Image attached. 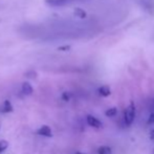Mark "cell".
<instances>
[{"instance_id": "5bb4252c", "label": "cell", "mask_w": 154, "mask_h": 154, "mask_svg": "<svg viewBox=\"0 0 154 154\" xmlns=\"http://www.w3.org/2000/svg\"><path fill=\"white\" fill-rule=\"evenodd\" d=\"M150 138L152 140H154V130H152V131L150 132Z\"/></svg>"}, {"instance_id": "7a4b0ae2", "label": "cell", "mask_w": 154, "mask_h": 154, "mask_svg": "<svg viewBox=\"0 0 154 154\" xmlns=\"http://www.w3.org/2000/svg\"><path fill=\"white\" fill-rule=\"evenodd\" d=\"M124 118H125V122L127 125H131L134 121V118H135V106H134V103L131 102L130 105L126 108L125 113H124Z\"/></svg>"}, {"instance_id": "ba28073f", "label": "cell", "mask_w": 154, "mask_h": 154, "mask_svg": "<svg viewBox=\"0 0 154 154\" xmlns=\"http://www.w3.org/2000/svg\"><path fill=\"white\" fill-rule=\"evenodd\" d=\"M99 93L102 95V97H108V95H110V93H111V91H110V87L109 86H101V87L99 88Z\"/></svg>"}, {"instance_id": "6da1fadb", "label": "cell", "mask_w": 154, "mask_h": 154, "mask_svg": "<svg viewBox=\"0 0 154 154\" xmlns=\"http://www.w3.org/2000/svg\"><path fill=\"white\" fill-rule=\"evenodd\" d=\"M84 26L85 25L71 21H51L41 24L24 25L21 29V32L27 38L51 41L83 36L85 31Z\"/></svg>"}, {"instance_id": "8fae6325", "label": "cell", "mask_w": 154, "mask_h": 154, "mask_svg": "<svg viewBox=\"0 0 154 154\" xmlns=\"http://www.w3.org/2000/svg\"><path fill=\"white\" fill-rule=\"evenodd\" d=\"M106 116H109V118H111V116H114L116 113H118V109H116V107H112V108H109L108 110H106Z\"/></svg>"}, {"instance_id": "7c38bea8", "label": "cell", "mask_w": 154, "mask_h": 154, "mask_svg": "<svg viewBox=\"0 0 154 154\" xmlns=\"http://www.w3.org/2000/svg\"><path fill=\"white\" fill-rule=\"evenodd\" d=\"M70 97H71V95H70V93L69 92H64L62 94V100L63 101H69V100H70Z\"/></svg>"}, {"instance_id": "9a60e30c", "label": "cell", "mask_w": 154, "mask_h": 154, "mask_svg": "<svg viewBox=\"0 0 154 154\" xmlns=\"http://www.w3.org/2000/svg\"><path fill=\"white\" fill-rule=\"evenodd\" d=\"M75 154H85V153H82V152H77Z\"/></svg>"}, {"instance_id": "5b68a950", "label": "cell", "mask_w": 154, "mask_h": 154, "mask_svg": "<svg viewBox=\"0 0 154 154\" xmlns=\"http://www.w3.org/2000/svg\"><path fill=\"white\" fill-rule=\"evenodd\" d=\"M87 123L89 126H91L93 128H101L102 127V123L100 120H97V118L92 116H87Z\"/></svg>"}, {"instance_id": "9c48e42d", "label": "cell", "mask_w": 154, "mask_h": 154, "mask_svg": "<svg viewBox=\"0 0 154 154\" xmlns=\"http://www.w3.org/2000/svg\"><path fill=\"white\" fill-rule=\"evenodd\" d=\"M97 154H111V149L108 146H102L97 149Z\"/></svg>"}, {"instance_id": "8992f818", "label": "cell", "mask_w": 154, "mask_h": 154, "mask_svg": "<svg viewBox=\"0 0 154 154\" xmlns=\"http://www.w3.org/2000/svg\"><path fill=\"white\" fill-rule=\"evenodd\" d=\"M13 110H14V108H13V106H12V103L6 100V101H4L0 111H1L2 113H11V112H13Z\"/></svg>"}, {"instance_id": "30bf717a", "label": "cell", "mask_w": 154, "mask_h": 154, "mask_svg": "<svg viewBox=\"0 0 154 154\" xmlns=\"http://www.w3.org/2000/svg\"><path fill=\"white\" fill-rule=\"evenodd\" d=\"M8 142L5 140H0V154H1L2 152H4V151L8 149Z\"/></svg>"}, {"instance_id": "3957f363", "label": "cell", "mask_w": 154, "mask_h": 154, "mask_svg": "<svg viewBox=\"0 0 154 154\" xmlns=\"http://www.w3.org/2000/svg\"><path fill=\"white\" fill-rule=\"evenodd\" d=\"M80 1H84V0H46V3L53 8H61V6H66Z\"/></svg>"}, {"instance_id": "4fadbf2b", "label": "cell", "mask_w": 154, "mask_h": 154, "mask_svg": "<svg viewBox=\"0 0 154 154\" xmlns=\"http://www.w3.org/2000/svg\"><path fill=\"white\" fill-rule=\"evenodd\" d=\"M148 122L150 124H154V113H151L150 116H149V120Z\"/></svg>"}, {"instance_id": "277c9868", "label": "cell", "mask_w": 154, "mask_h": 154, "mask_svg": "<svg viewBox=\"0 0 154 154\" xmlns=\"http://www.w3.org/2000/svg\"><path fill=\"white\" fill-rule=\"evenodd\" d=\"M37 133L39 135H42V136H45V137H51L53 136V131H51V127L47 125H43L37 130Z\"/></svg>"}, {"instance_id": "52a82bcc", "label": "cell", "mask_w": 154, "mask_h": 154, "mask_svg": "<svg viewBox=\"0 0 154 154\" xmlns=\"http://www.w3.org/2000/svg\"><path fill=\"white\" fill-rule=\"evenodd\" d=\"M21 91L24 95H29L32 93V85L29 83H27V82H25V83L22 84V87H21Z\"/></svg>"}]
</instances>
